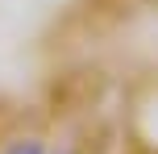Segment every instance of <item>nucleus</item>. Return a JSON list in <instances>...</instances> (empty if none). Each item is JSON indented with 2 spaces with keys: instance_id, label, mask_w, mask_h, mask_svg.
Returning a JSON list of instances; mask_svg holds the SVG:
<instances>
[{
  "instance_id": "f257e3e1",
  "label": "nucleus",
  "mask_w": 158,
  "mask_h": 154,
  "mask_svg": "<svg viewBox=\"0 0 158 154\" xmlns=\"http://www.w3.org/2000/svg\"><path fill=\"white\" fill-rule=\"evenodd\" d=\"M0 154H54V150H50L42 138H17V142H8Z\"/></svg>"
}]
</instances>
